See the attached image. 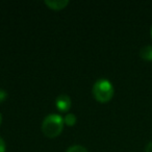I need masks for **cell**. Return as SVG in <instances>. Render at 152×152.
Listing matches in <instances>:
<instances>
[{"mask_svg":"<svg viewBox=\"0 0 152 152\" xmlns=\"http://www.w3.org/2000/svg\"><path fill=\"white\" fill-rule=\"evenodd\" d=\"M64 118L59 115L51 114L48 115L43 120L42 131L48 137H56L61 133L64 129Z\"/></svg>","mask_w":152,"mask_h":152,"instance_id":"6da1fadb","label":"cell"},{"mask_svg":"<svg viewBox=\"0 0 152 152\" xmlns=\"http://www.w3.org/2000/svg\"><path fill=\"white\" fill-rule=\"evenodd\" d=\"M114 87L112 83L107 79H98L93 87V95L97 101L101 103L108 102L114 96Z\"/></svg>","mask_w":152,"mask_h":152,"instance_id":"7a4b0ae2","label":"cell"},{"mask_svg":"<svg viewBox=\"0 0 152 152\" xmlns=\"http://www.w3.org/2000/svg\"><path fill=\"white\" fill-rule=\"evenodd\" d=\"M55 105H56L57 110H58L59 112L66 113L71 108L72 102L69 96L66 95V94H61V95H59L58 97L56 98V100H55Z\"/></svg>","mask_w":152,"mask_h":152,"instance_id":"3957f363","label":"cell"},{"mask_svg":"<svg viewBox=\"0 0 152 152\" xmlns=\"http://www.w3.org/2000/svg\"><path fill=\"white\" fill-rule=\"evenodd\" d=\"M45 4L53 11H61L69 4V1L68 0H46Z\"/></svg>","mask_w":152,"mask_h":152,"instance_id":"277c9868","label":"cell"},{"mask_svg":"<svg viewBox=\"0 0 152 152\" xmlns=\"http://www.w3.org/2000/svg\"><path fill=\"white\" fill-rule=\"evenodd\" d=\"M140 55L145 61H152V45H147L141 48Z\"/></svg>","mask_w":152,"mask_h":152,"instance_id":"5b68a950","label":"cell"},{"mask_svg":"<svg viewBox=\"0 0 152 152\" xmlns=\"http://www.w3.org/2000/svg\"><path fill=\"white\" fill-rule=\"evenodd\" d=\"M64 123L67 126H74L76 123V116L74 114H68L66 115V117L64 118Z\"/></svg>","mask_w":152,"mask_h":152,"instance_id":"8992f818","label":"cell"},{"mask_svg":"<svg viewBox=\"0 0 152 152\" xmlns=\"http://www.w3.org/2000/svg\"><path fill=\"white\" fill-rule=\"evenodd\" d=\"M66 152H88V150L87 148L81 145H74L68 148Z\"/></svg>","mask_w":152,"mask_h":152,"instance_id":"52a82bcc","label":"cell"},{"mask_svg":"<svg viewBox=\"0 0 152 152\" xmlns=\"http://www.w3.org/2000/svg\"><path fill=\"white\" fill-rule=\"evenodd\" d=\"M7 92H5L4 90L0 89V103L4 101V100L7 99Z\"/></svg>","mask_w":152,"mask_h":152,"instance_id":"ba28073f","label":"cell"},{"mask_svg":"<svg viewBox=\"0 0 152 152\" xmlns=\"http://www.w3.org/2000/svg\"><path fill=\"white\" fill-rule=\"evenodd\" d=\"M7 146H5V142L2 137H0V152H5Z\"/></svg>","mask_w":152,"mask_h":152,"instance_id":"9c48e42d","label":"cell"},{"mask_svg":"<svg viewBox=\"0 0 152 152\" xmlns=\"http://www.w3.org/2000/svg\"><path fill=\"white\" fill-rule=\"evenodd\" d=\"M145 152H152V141L146 145L145 147Z\"/></svg>","mask_w":152,"mask_h":152,"instance_id":"30bf717a","label":"cell"},{"mask_svg":"<svg viewBox=\"0 0 152 152\" xmlns=\"http://www.w3.org/2000/svg\"><path fill=\"white\" fill-rule=\"evenodd\" d=\"M1 122H2V117H1V114H0V125H1Z\"/></svg>","mask_w":152,"mask_h":152,"instance_id":"8fae6325","label":"cell"},{"mask_svg":"<svg viewBox=\"0 0 152 152\" xmlns=\"http://www.w3.org/2000/svg\"><path fill=\"white\" fill-rule=\"evenodd\" d=\"M151 37H152V26H151Z\"/></svg>","mask_w":152,"mask_h":152,"instance_id":"7c38bea8","label":"cell"}]
</instances>
